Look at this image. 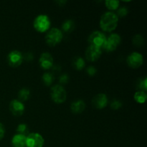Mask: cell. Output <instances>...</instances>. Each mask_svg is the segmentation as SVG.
<instances>
[{
    "instance_id": "cell-1",
    "label": "cell",
    "mask_w": 147,
    "mask_h": 147,
    "mask_svg": "<svg viewBox=\"0 0 147 147\" xmlns=\"http://www.w3.org/2000/svg\"><path fill=\"white\" fill-rule=\"evenodd\" d=\"M119 17L115 13L108 11L101 16L100 20V27L103 31L111 32L117 27Z\"/></svg>"
},
{
    "instance_id": "cell-2",
    "label": "cell",
    "mask_w": 147,
    "mask_h": 147,
    "mask_svg": "<svg viewBox=\"0 0 147 147\" xmlns=\"http://www.w3.org/2000/svg\"><path fill=\"white\" fill-rule=\"evenodd\" d=\"M50 96L53 101L57 104L64 103L67 98V92L63 86L55 85L50 90Z\"/></svg>"
},
{
    "instance_id": "cell-3",
    "label": "cell",
    "mask_w": 147,
    "mask_h": 147,
    "mask_svg": "<svg viewBox=\"0 0 147 147\" xmlns=\"http://www.w3.org/2000/svg\"><path fill=\"white\" fill-rule=\"evenodd\" d=\"M34 28L39 32L47 31L50 27V20L46 14H40L37 16L33 22Z\"/></svg>"
},
{
    "instance_id": "cell-4",
    "label": "cell",
    "mask_w": 147,
    "mask_h": 147,
    "mask_svg": "<svg viewBox=\"0 0 147 147\" xmlns=\"http://www.w3.org/2000/svg\"><path fill=\"white\" fill-rule=\"evenodd\" d=\"M63 33L58 28H52L45 36V42L49 46L54 47L63 40Z\"/></svg>"
},
{
    "instance_id": "cell-5",
    "label": "cell",
    "mask_w": 147,
    "mask_h": 147,
    "mask_svg": "<svg viewBox=\"0 0 147 147\" xmlns=\"http://www.w3.org/2000/svg\"><path fill=\"white\" fill-rule=\"evenodd\" d=\"M121 42V38L120 35L116 33H113L106 37V42L102 47L107 52H113L116 50Z\"/></svg>"
},
{
    "instance_id": "cell-6",
    "label": "cell",
    "mask_w": 147,
    "mask_h": 147,
    "mask_svg": "<svg viewBox=\"0 0 147 147\" xmlns=\"http://www.w3.org/2000/svg\"><path fill=\"white\" fill-rule=\"evenodd\" d=\"M45 140L38 133L29 134L26 139V147H43Z\"/></svg>"
},
{
    "instance_id": "cell-7",
    "label": "cell",
    "mask_w": 147,
    "mask_h": 147,
    "mask_svg": "<svg viewBox=\"0 0 147 147\" xmlns=\"http://www.w3.org/2000/svg\"><path fill=\"white\" fill-rule=\"evenodd\" d=\"M106 40V36L100 31H95L90 34L88 37V42L90 45L101 48Z\"/></svg>"
},
{
    "instance_id": "cell-8",
    "label": "cell",
    "mask_w": 147,
    "mask_h": 147,
    "mask_svg": "<svg viewBox=\"0 0 147 147\" xmlns=\"http://www.w3.org/2000/svg\"><path fill=\"white\" fill-rule=\"evenodd\" d=\"M128 65L134 69H136L142 65L144 63V57L142 54L139 53H132L129 55L126 59Z\"/></svg>"
},
{
    "instance_id": "cell-9",
    "label": "cell",
    "mask_w": 147,
    "mask_h": 147,
    "mask_svg": "<svg viewBox=\"0 0 147 147\" xmlns=\"http://www.w3.org/2000/svg\"><path fill=\"white\" fill-rule=\"evenodd\" d=\"M23 55L18 50H12L7 55L8 64L12 67H19L22 63Z\"/></svg>"
},
{
    "instance_id": "cell-10",
    "label": "cell",
    "mask_w": 147,
    "mask_h": 147,
    "mask_svg": "<svg viewBox=\"0 0 147 147\" xmlns=\"http://www.w3.org/2000/svg\"><path fill=\"white\" fill-rule=\"evenodd\" d=\"M102 54L101 48L90 45L86 51V57L88 61L94 62L98 60Z\"/></svg>"
},
{
    "instance_id": "cell-11",
    "label": "cell",
    "mask_w": 147,
    "mask_h": 147,
    "mask_svg": "<svg viewBox=\"0 0 147 147\" xmlns=\"http://www.w3.org/2000/svg\"><path fill=\"white\" fill-rule=\"evenodd\" d=\"M9 110L14 116H20L24 112V105L20 100L14 99L9 103Z\"/></svg>"
},
{
    "instance_id": "cell-12",
    "label": "cell",
    "mask_w": 147,
    "mask_h": 147,
    "mask_svg": "<svg viewBox=\"0 0 147 147\" xmlns=\"http://www.w3.org/2000/svg\"><path fill=\"white\" fill-rule=\"evenodd\" d=\"M39 63L42 68L44 70H49L53 66L54 60L51 54L48 53H43L40 55Z\"/></svg>"
},
{
    "instance_id": "cell-13",
    "label": "cell",
    "mask_w": 147,
    "mask_h": 147,
    "mask_svg": "<svg viewBox=\"0 0 147 147\" xmlns=\"http://www.w3.org/2000/svg\"><path fill=\"white\" fill-rule=\"evenodd\" d=\"M93 107L97 109H103L107 106L108 98L104 93H99L96 95L92 100Z\"/></svg>"
},
{
    "instance_id": "cell-14",
    "label": "cell",
    "mask_w": 147,
    "mask_h": 147,
    "mask_svg": "<svg viewBox=\"0 0 147 147\" xmlns=\"http://www.w3.org/2000/svg\"><path fill=\"white\" fill-rule=\"evenodd\" d=\"M27 136L21 134L14 135L11 139V145L13 147H26Z\"/></svg>"
},
{
    "instance_id": "cell-15",
    "label": "cell",
    "mask_w": 147,
    "mask_h": 147,
    "mask_svg": "<svg viewBox=\"0 0 147 147\" xmlns=\"http://www.w3.org/2000/svg\"><path fill=\"white\" fill-rule=\"evenodd\" d=\"M86 109V103L82 100H77L70 105L71 111L74 113H80Z\"/></svg>"
},
{
    "instance_id": "cell-16",
    "label": "cell",
    "mask_w": 147,
    "mask_h": 147,
    "mask_svg": "<svg viewBox=\"0 0 147 147\" xmlns=\"http://www.w3.org/2000/svg\"><path fill=\"white\" fill-rule=\"evenodd\" d=\"M85 61L81 57H76L73 60V66L77 70H81L84 68Z\"/></svg>"
},
{
    "instance_id": "cell-17",
    "label": "cell",
    "mask_w": 147,
    "mask_h": 147,
    "mask_svg": "<svg viewBox=\"0 0 147 147\" xmlns=\"http://www.w3.org/2000/svg\"><path fill=\"white\" fill-rule=\"evenodd\" d=\"M75 28V23L73 20H65L64 22L62 24V30L65 32H71L73 31Z\"/></svg>"
},
{
    "instance_id": "cell-18",
    "label": "cell",
    "mask_w": 147,
    "mask_h": 147,
    "mask_svg": "<svg viewBox=\"0 0 147 147\" xmlns=\"http://www.w3.org/2000/svg\"><path fill=\"white\" fill-rule=\"evenodd\" d=\"M134 98V100H136L137 103H144L146 102V98H147V95L146 92L139 90V91L136 92Z\"/></svg>"
},
{
    "instance_id": "cell-19",
    "label": "cell",
    "mask_w": 147,
    "mask_h": 147,
    "mask_svg": "<svg viewBox=\"0 0 147 147\" xmlns=\"http://www.w3.org/2000/svg\"><path fill=\"white\" fill-rule=\"evenodd\" d=\"M18 97L20 100H22V101H25L29 99V98L30 97V90L28 88H23L21 90L19 91L18 93Z\"/></svg>"
},
{
    "instance_id": "cell-20",
    "label": "cell",
    "mask_w": 147,
    "mask_h": 147,
    "mask_svg": "<svg viewBox=\"0 0 147 147\" xmlns=\"http://www.w3.org/2000/svg\"><path fill=\"white\" fill-rule=\"evenodd\" d=\"M42 80L43 83L45 85L47 86H51L52 83L54 81V76L52 73H45L43 74L42 77Z\"/></svg>"
},
{
    "instance_id": "cell-21",
    "label": "cell",
    "mask_w": 147,
    "mask_h": 147,
    "mask_svg": "<svg viewBox=\"0 0 147 147\" xmlns=\"http://www.w3.org/2000/svg\"><path fill=\"white\" fill-rule=\"evenodd\" d=\"M119 4H120V2L117 0H106L105 1L106 7L110 10L117 9L119 7Z\"/></svg>"
},
{
    "instance_id": "cell-22",
    "label": "cell",
    "mask_w": 147,
    "mask_h": 147,
    "mask_svg": "<svg viewBox=\"0 0 147 147\" xmlns=\"http://www.w3.org/2000/svg\"><path fill=\"white\" fill-rule=\"evenodd\" d=\"M17 132L18 134L24 135L27 136V135L29 134V128L27 124L25 123H21L19 124L17 128Z\"/></svg>"
},
{
    "instance_id": "cell-23",
    "label": "cell",
    "mask_w": 147,
    "mask_h": 147,
    "mask_svg": "<svg viewBox=\"0 0 147 147\" xmlns=\"http://www.w3.org/2000/svg\"><path fill=\"white\" fill-rule=\"evenodd\" d=\"M133 44L136 47H142L144 44V40L141 34H136L133 38Z\"/></svg>"
},
{
    "instance_id": "cell-24",
    "label": "cell",
    "mask_w": 147,
    "mask_h": 147,
    "mask_svg": "<svg viewBox=\"0 0 147 147\" xmlns=\"http://www.w3.org/2000/svg\"><path fill=\"white\" fill-rule=\"evenodd\" d=\"M138 88L140 89L142 91L146 92L147 90V78H144V79H142V80L139 81V83H138Z\"/></svg>"
},
{
    "instance_id": "cell-25",
    "label": "cell",
    "mask_w": 147,
    "mask_h": 147,
    "mask_svg": "<svg viewBox=\"0 0 147 147\" xmlns=\"http://www.w3.org/2000/svg\"><path fill=\"white\" fill-rule=\"evenodd\" d=\"M128 12H129V10L126 7H121L119 9L117 10V14H116L117 15L118 17H124L127 15Z\"/></svg>"
},
{
    "instance_id": "cell-26",
    "label": "cell",
    "mask_w": 147,
    "mask_h": 147,
    "mask_svg": "<svg viewBox=\"0 0 147 147\" xmlns=\"http://www.w3.org/2000/svg\"><path fill=\"white\" fill-rule=\"evenodd\" d=\"M122 103L121 101L119 100H113L111 103V108L113 110H118L120 108H121Z\"/></svg>"
},
{
    "instance_id": "cell-27",
    "label": "cell",
    "mask_w": 147,
    "mask_h": 147,
    "mask_svg": "<svg viewBox=\"0 0 147 147\" xmlns=\"http://www.w3.org/2000/svg\"><path fill=\"white\" fill-rule=\"evenodd\" d=\"M86 72H87L88 75L89 76H94L97 73V69L93 66H89L88 68L86 69Z\"/></svg>"
},
{
    "instance_id": "cell-28",
    "label": "cell",
    "mask_w": 147,
    "mask_h": 147,
    "mask_svg": "<svg viewBox=\"0 0 147 147\" xmlns=\"http://www.w3.org/2000/svg\"><path fill=\"white\" fill-rule=\"evenodd\" d=\"M59 81L62 84H65V83H68L69 81V76L67 74H63L62 76H60L59 78Z\"/></svg>"
},
{
    "instance_id": "cell-29",
    "label": "cell",
    "mask_w": 147,
    "mask_h": 147,
    "mask_svg": "<svg viewBox=\"0 0 147 147\" xmlns=\"http://www.w3.org/2000/svg\"><path fill=\"white\" fill-rule=\"evenodd\" d=\"M4 134H5V128L2 123H0V140L4 138Z\"/></svg>"
},
{
    "instance_id": "cell-30",
    "label": "cell",
    "mask_w": 147,
    "mask_h": 147,
    "mask_svg": "<svg viewBox=\"0 0 147 147\" xmlns=\"http://www.w3.org/2000/svg\"><path fill=\"white\" fill-rule=\"evenodd\" d=\"M23 59H25L27 61H31L33 60V55L31 53H27L23 56Z\"/></svg>"
}]
</instances>
